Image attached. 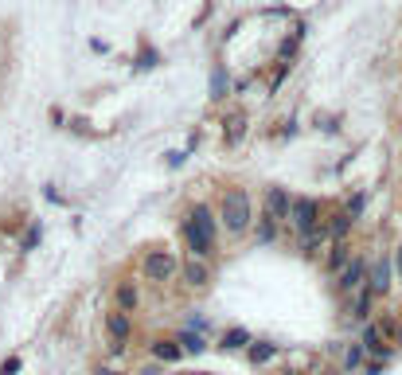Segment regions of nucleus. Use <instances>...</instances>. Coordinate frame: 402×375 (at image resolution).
<instances>
[{
    "mask_svg": "<svg viewBox=\"0 0 402 375\" xmlns=\"http://www.w3.org/2000/svg\"><path fill=\"white\" fill-rule=\"evenodd\" d=\"M219 215H223L226 231H235V235H242L250 223H254V215H250V196H246L242 188H226L223 192V208H219Z\"/></svg>",
    "mask_w": 402,
    "mask_h": 375,
    "instance_id": "f257e3e1",
    "label": "nucleus"
},
{
    "mask_svg": "<svg viewBox=\"0 0 402 375\" xmlns=\"http://www.w3.org/2000/svg\"><path fill=\"white\" fill-rule=\"evenodd\" d=\"M289 219H293V227L301 235H309V231L320 227V204L316 199H297L293 208H289Z\"/></svg>",
    "mask_w": 402,
    "mask_h": 375,
    "instance_id": "f03ea898",
    "label": "nucleus"
},
{
    "mask_svg": "<svg viewBox=\"0 0 402 375\" xmlns=\"http://www.w3.org/2000/svg\"><path fill=\"white\" fill-rule=\"evenodd\" d=\"M184 238H187V247H192V254H196V258H211V250H215V238L207 235L192 215L184 219Z\"/></svg>",
    "mask_w": 402,
    "mask_h": 375,
    "instance_id": "7ed1b4c3",
    "label": "nucleus"
},
{
    "mask_svg": "<svg viewBox=\"0 0 402 375\" xmlns=\"http://www.w3.org/2000/svg\"><path fill=\"white\" fill-rule=\"evenodd\" d=\"M180 270V262L172 254H164V250H153V254L145 258V274H148V282H168V277Z\"/></svg>",
    "mask_w": 402,
    "mask_h": 375,
    "instance_id": "20e7f679",
    "label": "nucleus"
},
{
    "mask_svg": "<svg viewBox=\"0 0 402 375\" xmlns=\"http://www.w3.org/2000/svg\"><path fill=\"white\" fill-rule=\"evenodd\" d=\"M367 289H371L375 297L391 289V258H387V254H382V258H375V262H371V286H367Z\"/></svg>",
    "mask_w": 402,
    "mask_h": 375,
    "instance_id": "39448f33",
    "label": "nucleus"
},
{
    "mask_svg": "<svg viewBox=\"0 0 402 375\" xmlns=\"http://www.w3.org/2000/svg\"><path fill=\"white\" fill-rule=\"evenodd\" d=\"M360 344H363V352H371L375 360H391V348L382 344V328H379V325H367V328H363V340H360Z\"/></svg>",
    "mask_w": 402,
    "mask_h": 375,
    "instance_id": "423d86ee",
    "label": "nucleus"
},
{
    "mask_svg": "<svg viewBox=\"0 0 402 375\" xmlns=\"http://www.w3.org/2000/svg\"><path fill=\"white\" fill-rule=\"evenodd\" d=\"M265 208H270V215H274V219H289V208H293V199L285 196L281 188H270V192H265Z\"/></svg>",
    "mask_w": 402,
    "mask_h": 375,
    "instance_id": "0eeeda50",
    "label": "nucleus"
},
{
    "mask_svg": "<svg viewBox=\"0 0 402 375\" xmlns=\"http://www.w3.org/2000/svg\"><path fill=\"white\" fill-rule=\"evenodd\" d=\"M153 355H157L160 364H180L184 348H180V340H153Z\"/></svg>",
    "mask_w": 402,
    "mask_h": 375,
    "instance_id": "6e6552de",
    "label": "nucleus"
},
{
    "mask_svg": "<svg viewBox=\"0 0 402 375\" xmlns=\"http://www.w3.org/2000/svg\"><path fill=\"white\" fill-rule=\"evenodd\" d=\"M363 270H367V266H363L360 258H355V262H348V266L340 270V282H336V286H340V289H360V282H363Z\"/></svg>",
    "mask_w": 402,
    "mask_h": 375,
    "instance_id": "1a4fd4ad",
    "label": "nucleus"
},
{
    "mask_svg": "<svg viewBox=\"0 0 402 375\" xmlns=\"http://www.w3.org/2000/svg\"><path fill=\"white\" fill-rule=\"evenodd\" d=\"M106 325H109V336L118 340L114 348H121V344L129 340V313H121V309H118V313H109V321H106Z\"/></svg>",
    "mask_w": 402,
    "mask_h": 375,
    "instance_id": "9d476101",
    "label": "nucleus"
},
{
    "mask_svg": "<svg viewBox=\"0 0 402 375\" xmlns=\"http://www.w3.org/2000/svg\"><path fill=\"white\" fill-rule=\"evenodd\" d=\"M184 277H187V286H207L211 270L203 266V258H196V262H184Z\"/></svg>",
    "mask_w": 402,
    "mask_h": 375,
    "instance_id": "9b49d317",
    "label": "nucleus"
},
{
    "mask_svg": "<svg viewBox=\"0 0 402 375\" xmlns=\"http://www.w3.org/2000/svg\"><path fill=\"white\" fill-rule=\"evenodd\" d=\"M348 250H352V247H348L343 238H332V250H328V270H332V274L348 266Z\"/></svg>",
    "mask_w": 402,
    "mask_h": 375,
    "instance_id": "f8f14e48",
    "label": "nucleus"
},
{
    "mask_svg": "<svg viewBox=\"0 0 402 375\" xmlns=\"http://www.w3.org/2000/svg\"><path fill=\"white\" fill-rule=\"evenodd\" d=\"M274 352H277V348L270 344V340H254V344H250V364H258V367L270 364V360H274Z\"/></svg>",
    "mask_w": 402,
    "mask_h": 375,
    "instance_id": "ddd939ff",
    "label": "nucleus"
},
{
    "mask_svg": "<svg viewBox=\"0 0 402 375\" xmlns=\"http://www.w3.org/2000/svg\"><path fill=\"white\" fill-rule=\"evenodd\" d=\"M118 309H121V313L137 309V289L129 286V282H121V286H118Z\"/></svg>",
    "mask_w": 402,
    "mask_h": 375,
    "instance_id": "4468645a",
    "label": "nucleus"
},
{
    "mask_svg": "<svg viewBox=\"0 0 402 375\" xmlns=\"http://www.w3.org/2000/svg\"><path fill=\"white\" fill-rule=\"evenodd\" d=\"M352 223H355V219L348 215V211H343V215H336V219H332V227H328V238H343Z\"/></svg>",
    "mask_w": 402,
    "mask_h": 375,
    "instance_id": "2eb2a0df",
    "label": "nucleus"
},
{
    "mask_svg": "<svg viewBox=\"0 0 402 375\" xmlns=\"http://www.w3.org/2000/svg\"><path fill=\"white\" fill-rule=\"evenodd\" d=\"M250 344V332L246 328H231V332L223 336V348H246Z\"/></svg>",
    "mask_w": 402,
    "mask_h": 375,
    "instance_id": "dca6fc26",
    "label": "nucleus"
},
{
    "mask_svg": "<svg viewBox=\"0 0 402 375\" xmlns=\"http://www.w3.org/2000/svg\"><path fill=\"white\" fill-rule=\"evenodd\" d=\"M371 305H375V293H371V289H363V293L355 297V316H360V321H367V313H371Z\"/></svg>",
    "mask_w": 402,
    "mask_h": 375,
    "instance_id": "f3484780",
    "label": "nucleus"
},
{
    "mask_svg": "<svg viewBox=\"0 0 402 375\" xmlns=\"http://www.w3.org/2000/svg\"><path fill=\"white\" fill-rule=\"evenodd\" d=\"M258 238H262V243H274V238H277V223H274V215H262V223H258Z\"/></svg>",
    "mask_w": 402,
    "mask_h": 375,
    "instance_id": "a211bd4d",
    "label": "nucleus"
},
{
    "mask_svg": "<svg viewBox=\"0 0 402 375\" xmlns=\"http://www.w3.org/2000/svg\"><path fill=\"white\" fill-rule=\"evenodd\" d=\"M180 344H184V352H192V355L203 352V340H199L196 332H180Z\"/></svg>",
    "mask_w": 402,
    "mask_h": 375,
    "instance_id": "6ab92c4d",
    "label": "nucleus"
},
{
    "mask_svg": "<svg viewBox=\"0 0 402 375\" xmlns=\"http://www.w3.org/2000/svg\"><path fill=\"white\" fill-rule=\"evenodd\" d=\"M226 125H231V129H226V141H231V145H238V137L246 133V118H231Z\"/></svg>",
    "mask_w": 402,
    "mask_h": 375,
    "instance_id": "aec40b11",
    "label": "nucleus"
},
{
    "mask_svg": "<svg viewBox=\"0 0 402 375\" xmlns=\"http://www.w3.org/2000/svg\"><path fill=\"white\" fill-rule=\"evenodd\" d=\"M360 360H363V344H352L348 355H343V367H360Z\"/></svg>",
    "mask_w": 402,
    "mask_h": 375,
    "instance_id": "412c9836",
    "label": "nucleus"
},
{
    "mask_svg": "<svg viewBox=\"0 0 402 375\" xmlns=\"http://www.w3.org/2000/svg\"><path fill=\"white\" fill-rule=\"evenodd\" d=\"M211 90H215L211 98H223V90H226V75H223V70H215V75H211Z\"/></svg>",
    "mask_w": 402,
    "mask_h": 375,
    "instance_id": "4be33fe9",
    "label": "nucleus"
},
{
    "mask_svg": "<svg viewBox=\"0 0 402 375\" xmlns=\"http://www.w3.org/2000/svg\"><path fill=\"white\" fill-rule=\"evenodd\" d=\"M363 204H367V196H363V192H360V196H352V199H348V215H360V211H363Z\"/></svg>",
    "mask_w": 402,
    "mask_h": 375,
    "instance_id": "5701e85b",
    "label": "nucleus"
},
{
    "mask_svg": "<svg viewBox=\"0 0 402 375\" xmlns=\"http://www.w3.org/2000/svg\"><path fill=\"white\" fill-rule=\"evenodd\" d=\"M16 372H20V360H16V355H8V360L0 364V375H16Z\"/></svg>",
    "mask_w": 402,
    "mask_h": 375,
    "instance_id": "b1692460",
    "label": "nucleus"
},
{
    "mask_svg": "<svg viewBox=\"0 0 402 375\" xmlns=\"http://www.w3.org/2000/svg\"><path fill=\"white\" fill-rule=\"evenodd\" d=\"M40 235H43V231H40V223H36V227L28 231V238H24V250H31V247H36V243H40Z\"/></svg>",
    "mask_w": 402,
    "mask_h": 375,
    "instance_id": "393cba45",
    "label": "nucleus"
},
{
    "mask_svg": "<svg viewBox=\"0 0 402 375\" xmlns=\"http://www.w3.org/2000/svg\"><path fill=\"white\" fill-rule=\"evenodd\" d=\"M137 67H157V51H148V55H141Z\"/></svg>",
    "mask_w": 402,
    "mask_h": 375,
    "instance_id": "a878e982",
    "label": "nucleus"
},
{
    "mask_svg": "<svg viewBox=\"0 0 402 375\" xmlns=\"http://www.w3.org/2000/svg\"><path fill=\"white\" fill-rule=\"evenodd\" d=\"M184 157H187V153H168V168H176V164H184Z\"/></svg>",
    "mask_w": 402,
    "mask_h": 375,
    "instance_id": "bb28decb",
    "label": "nucleus"
},
{
    "mask_svg": "<svg viewBox=\"0 0 402 375\" xmlns=\"http://www.w3.org/2000/svg\"><path fill=\"white\" fill-rule=\"evenodd\" d=\"M391 266H394V270H399V274H402V247H399V254L391 258Z\"/></svg>",
    "mask_w": 402,
    "mask_h": 375,
    "instance_id": "cd10ccee",
    "label": "nucleus"
},
{
    "mask_svg": "<svg viewBox=\"0 0 402 375\" xmlns=\"http://www.w3.org/2000/svg\"><path fill=\"white\" fill-rule=\"evenodd\" d=\"M98 375H118V372H109V367H102V372Z\"/></svg>",
    "mask_w": 402,
    "mask_h": 375,
    "instance_id": "c85d7f7f",
    "label": "nucleus"
}]
</instances>
